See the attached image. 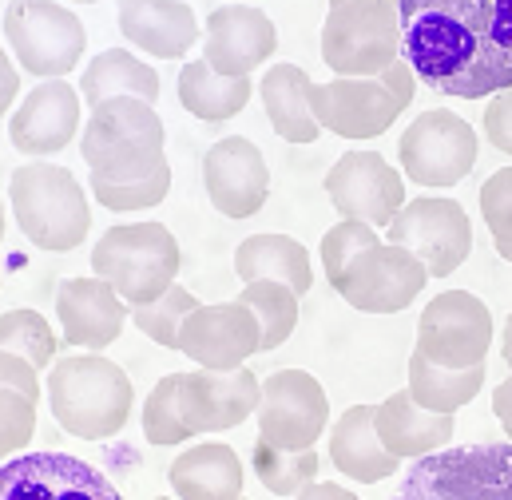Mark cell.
I'll return each mask as SVG.
<instances>
[{"instance_id": "obj_1", "label": "cell", "mask_w": 512, "mask_h": 500, "mask_svg": "<svg viewBox=\"0 0 512 500\" xmlns=\"http://www.w3.org/2000/svg\"><path fill=\"white\" fill-rule=\"evenodd\" d=\"M401 60L453 100L512 88V0H397Z\"/></svg>"}, {"instance_id": "obj_2", "label": "cell", "mask_w": 512, "mask_h": 500, "mask_svg": "<svg viewBox=\"0 0 512 500\" xmlns=\"http://www.w3.org/2000/svg\"><path fill=\"white\" fill-rule=\"evenodd\" d=\"M48 409L64 433L80 441H108L131 417L135 385L124 366L104 354H68L48 370Z\"/></svg>"}, {"instance_id": "obj_3", "label": "cell", "mask_w": 512, "mask_h": 500, "mask_svg": "<svg viewBox=\"0 0 512 500\" xmlns=\"http://www.w3.org/2000/svg\"><path fill=\"white\" fill-rule=\"evenodd\" d=\"M8 203L20 235L48 254L84 247L92 231V203L84 195V183L60 163L32 159L16 167L8 179Z\"/></svg>"}, {"instance_id": "obj_4", "label": "cell", "mask_w": 512, "mask_h": 500, "mask_svg": "<svg viewBox=\"0 0 512 500\" xmlns=\"http://www.w3.org/2000/svg\"><path fill=\"white\" fill-rule=\"evenodd\" d=\"M163 143L167 131L159 112L143 100L120 96L92 108L80 135V155L100 183H139L167 163Z\"/></svg>"}, {"instance_id": "obj_5", "label": "cell", "mask_w": 512, "mask_h": 500, "mask_svg": "<svg viewBox=\"0 0 512 500\" xmlns=\"http://www.w3.org/2000/svg\"><path fill=\"white\" fill-rule=\"evenodd\" d=\"M183 250L163 223H120L92 247V274L104 278L124 306H147L179 278Z\"/></svg>"}, {"instance_id": "obj_6", "label": "cell", "mask_w": 512, "mask_h": 500, "mask_svg": "<svg viewBox=\"0 0 512 500\" xmlns=\"http://www.w3.org/2000/svg\"><path fill=\"white\" fill-rule=\"evenodd\" d=\"M397 56V0H330L322 24V60L338 80H378Z\"/></svg>"}, {"instance_id": "obj_7", "label": "cell", "mask_w": 512, "mask_h": 500, "mask_svg": "<svg viewBox=\"0 0 512 500\" xmlns=\"http://www.w3.org/2000/svg\"><path fill=\"white\" fill-rule=\"evenodd\" d=\"M393 500H512V445L437 449L405 473Z\"/></svg>"}, {"instance_id": "obj_8", "label": "cell", "mask_w": 512, "mask_h": 500, "mask_svg": "<svg viewBox=\"0 0 512 500\" xmlns=\"http://www.w3.org/2000/svg\"><path fill=\"white\" fill-rule=\"evenodd\" d=\"M4 40L20 72L36 80H64L84 60L88 28L72 8L56 0H8Z\"/></svg>"}, {"instance_id": "obj_9", "label": "cell", "mask_w": 512, "mask_h": 500, "mask_svg": "<svg viewBox=\"0 0 512 500\" xmlns=\"http://www.w3.org/2000/svg\"><path fill=\"white\" fill-rule=\"evenodd\" d=\"M385 243L409 250L429 278H449L473 254V223L457 199L421 195L405 199V207L385 227Z\"/></svg>"}, {"instance_id": "obj_10", "label": "cell", "mask_w": 512, "mask_h": 500, "mask_svg": "<svg viewBox=\"0 0 512 500\" xmlns=\"http://www.w3.org/2000/svg\"><path fill=\"white\" fill-rule=\"evenodd\" d=\"M477 131L449 108H429L401 131L397 159L417 187H457L477 167Z\"/></svg>"}, {"instance_id": "obj_11", "label": "cell", "mask_w": 512, "mask_h": 500, "mask_svg": "<svg viewBox=\"0 0 512 500\" xmlns=\"http://www.w3.org/2000/svg\"><path fill=\"white\" fill-rule=\"evenodd\" d=\"M493 346V314L469 290L437 294L417 318V354L441 370L485 366Z\"/></svg>"}, {"instance_id": "obj_12", "label": "cell", "mask_w": 512, "mask_h": 500, "mask_svg": "<svg viewBox=\"0 0 512 500\" xmlns=\"http://www.w3.org/2000/svg\"><path fill=\"white\" fill-rule=\"evenodd\" d=\"M258 441L270 449H314L330 429V397L306 370H274L258 385Z\"/></svg>"}, {"instance_id": "obj_13", "label": "cell", "mask_w": 512, "mask_h": 500, "mask_svg": "<svg viewBox=\"0 0 512 500\" xmlns=\"http://www.w3.org/2000/svg\"><path fill=\"white\" fill-rule=\"evenodd\" d=\"M0 500H124V493L96 465L48 449L0 465Z\"/></svg>"}, {"instance_id": "obj_14", "label": "cell", "mask_w": 512, "mask_h": 500, "mask_svg": "<svg viewBox=\"0 0 512 500\" xmlns=\"http://www.w3.org/2000/svg\"><path fill=\"white\" fill-rule=\"evenodd\" d=\"M322 187L342 219L366 223L374 231H385L393 215L405 207V179L378 151H346L326 171Z\"/></svg>"}, {"instance_id": "obj_15", "label": "cell", "mask_w": 512, "mask_h": 500, "mask_svg": "<svg viewBox=\"0 0 512 500\" xmlns=\"http://www.w3.org/2000/svg\"><path fill=\"white\" fill-rule=\"evenodd\" d=\"M425 282H429V274L409 250L378 243V247L362 250L342 270L334 290L362 314H401L405 306H413V298L425 290Z\"/></svg>"}, {"instance_id": "obj_16", "label": "cell", "mask_w": 512, "mask_h": 500, "mask_svg": "<svg viewBox=\"0 0 512 500\" xmlns=\"http://www.w3.org/2000/svg\"><path fill=\"white\" fill-rule=\"evenodd\" d=\"M258 322L243 302H215V306H195L183 326H179V354H187L199 370H239L247 358L258 354Z\"/></svg>"}, {"instance_id": "obj_17", "label": "cell", "mask_w": 512, "mask_h": 500, "mask_svg": "<svg viewBox=\"0 0 512 500\" xmlns=\"http://www.w3.org/2000/svg\"><path fill=\"white\" fill-rule=\"evenodd\" d=\"M203 187L219 215L251 219L270 199V167L247 135H227L203 155Z\"/></svg>"}, {"instance_id": "obj_18", "label": "cell", "mask_w": 512, "mask_h": 500, "mask_svg": "<svg viewBox=\"0 0 512 500\" xmlns=\"http://www.w3.org/2000/svg\"><path fill=\"white\" fill-rule=\"evenodd\" d=\"M278 52L274 20L251 4H219L207 16L203 32V64L219 76L243 80Z\"/></svg>"}, {"instance_id": "obj_19", "label": "cell", "mask_w": 512, "mask_h": 500, "mask_svg": "<svg viewBox=\"0 0 512 500\" xmlns=\"http://www.w3.org/2000/svg\"><path fill=\"white\" fill-rule=\"evenodd\" d=\"M258 381L255 370L239 366L227 374L215 370H191L179 374V413L191 437L199 433H227L255 417L258 409Z\"/></svg>"}, {"instance_id": "obj_20", "label": "cell", "mask_w": 512, "mask_h": 500, "mask_svg": "<svg viewBox=\"0 0 512 500\" xmlns=\"http://www.w3.org/2000/svg\"><path fill=\"white\" fill-rule=\"evenodd\" d=\"M306 100H310L314 124L342 139H378L401 116V104L385 92L382 80H338L334 76L330 84H310Z\"/></svg>"}, {"instance_id": "obj_21", "label": "cell", "mask_w": 512, "mask_h": 500, "mask_svg": "<svg viewBox=\"0 0 512 500\" xmlns=\"http://www.w3.org/2000/svg\"><path fill=\"white\" fill-rule=\"evenodd\" d=\"M128 314L131 310L124 306V298L96 274L64 278L60 290H56L60 334L80 354H104L112 342H120V334L128 326Z\"/></svg>"}, {"instance_id": "obj_22", "label": "cell", "mask_w": 512, "mask_h": 500, "mask_svg": "<svg viewBox=\"0 0 512 500\" xmlns=\"http://www.w3.org/2000/svg\"><path fill=\"white\" fill-rule=\"evenodd\" d=\"M80 116L84 100L68 80H40L8 116V143L32 159L56 155L80 135Z\"/></svg>"}, {"instance_id": "obj_23", "label": "cell", "mask_w": 512, "mask_h": 500, "mask_svg": "<svg viewBox=\"0 0 512 500\" xmlns=\"http://www.w3.org/2000/svg\"><path fill=\"white\" fill-rule=\"evenodd\" d=\"M120 32L155 60H179L199 40V16L187 0H120Z\"/></svg>"}, {"instance_id": "obj_24", "label": "cell", "mask_w": 512, "mask_h": 500, "mask_svg": "<svg viewBox=\"0 0 512 500\" xmlns=\"http://www.w3.org/2000/svg\"><path fill=\"white\" fill-rule=\"evenodd\" d=\"M374 433H378L389 457H397V461L417 457L421 461L437 449H449L457 421L445 413H425L421 405H413V397L405 389H397L382 405H374Z\"/></svg>"}, {"instance_id": "obj_25", "label": "cell", "mask_w": 512, "mask_h": 500, "mask_svg": "<svg viewBox=\"0 0 512 500\" xmlns=\"http://www.w3.org/2000/svg\"><path fill=\"white\" fill-rule=\"evenodd\" d=\"M243 481V461L223 441L191 445L167 469V485L179 500H243Z\"/></svg>"}, {"instance_id": "obj_26", "label": "cell", "mask_w": 512, "mask_h": 500, "mask_svg": "<svg viewBox=\"0 0 512 500\" xmlns=\"http://www.w3.org/2000/svg\"><path fill=\"white\" fill-rule=\"evenodd\" d=\"M330 461L354 485H378L401 469V461L385 453L374 433V405H350L330 425Z\"/></svg>"}, {"instance_id": "obj_27", "label": "cell", "mask_w": 512, "mask_h": 500, "mask_svg": "<svg viewBox=\"0 0 512 500\" xmlns=\"http://www.w3.org/2000/svg\"><path fill=\"white\" fill-rule=\"evenodd\" d=\"M235 274L247 282H258V278H270V282H282L290 286L298 298L310 294L314 286V266H310V250L302 247L298 239L290 235H251L235 247Z\"/></svg>"}, {"instance_id": "obj_28", "label": "cell", "mask_w": 512, "mask_h": 500, "mask_svg": "<svg viewBox=\"0 0 512 500\" xmlns=\"http://www.w3.org/2000/svg\"><path fill=\"white\" fill-rule=\"evenodd\" d=\"M310 76L298 64H274L262 72L258 80V96L266 108V120L274 127V135H282L286 143H314L322 135V127L310 116Z\"/></svg>"}, {"instance_id": "obj_29", "label": "cell", "mask_w": 512, "mask_h": 500, "mask_svg": "<svg viewBox=\"0 0 512 500\" xmlns=\"http://www.w3.org/2000/svg\"><path fill=\"white\" fill-rule=\"evenodd\" d=\"M76 92H80V100L88 108H100L104 100H120V96L143 100V104L155 108V100H159V72L147 60L124 52V48H108V52L88 60L84 80H80Z\"/></svg>"}, {"instance_id": "obj_30", "label": "cell", "mask_w": 512, "mask_h": 500, "mask_svg": "<svg viewBox=\"0 0 512 500\" xmlns=\"http://www.w3.org/2000/svg\"><path fill=\"white\" fill-rule=\"evenodd\" d=\"M251 92H255L251 76L231 80V76L211 72L203 60H191V64H183V72H179V104H183L195 120H203V124L235 120V116L251 104Z\"/></svg>"}, {"instance_id": "obj_31", "label": "cell", "mask_w": 512, "mask_h": 500, "mask_svg": "<svg viewBox=\"0 0 512 500\" xmlns=\"http://www.w3.org/2000/svg\"><path fill=\"white\" fill-rule=\"evenodd\" d=\"M485 385V366L473 370H441L433 362H425L417 350L409 358V397L413 405H421L425 413H445L453 417L457 409H465Z\"/></svg>"}, {"instance_id": "obj_32", "label": "cell", "mask_w": 512, "mask_h": 500, "mask_svg": "<svg viewBox=\"0 0 512 500\" xmlns=\"http://www.w3.org/2000/svg\"><path fill=\"white\" fill-rule=\"evenodd\" d=\"M235 302H243L255 314L258 334H262L258 338V354L278 350L294 334V326H298V294L290 286H282V282H270V278L247 282Z\"/></svg>"}, {"instance_id": "obj_33", "label": "cell", "mask_w": 512, "mask_h": 500, "mask_svg": "<svg viewBox=\"0 0 512 500\" xmlns=\"http://www.w3.org/2000/svg\"><path fill=\"white\" fill-rule=\"evenodd\" d=\"M0 350L24 358V362L40 374V370H52L56 350H60V338H56L52 322H48L40 310L20 306V310L0 314Z\"/></svg>"}, {"instance_id": "obj_34", "label": "cell", "mask_w": 512, "mask_h": 500, "mask_svg": "<svg viewBox=\"0 0 512 500\" xmlns=\"http://www.w3.org/2000/svg\"><path fill=\"white\" fill-rule=\"evenodd\" d=\"M255 477L258 485L274 497H298L306 485L318 481V453L314 449H302V453H290V449H270L266 441H255Z\"/></svg>"}, {"instance_id": "obj_35", "label": "cell", "mask_w": 512, "mask_h": 500, "mask_svg": "<svg viewBox=\"0 0 512 500\" xmlns=\"http://www.w3.org/2000/svg\"><path fill=\"white\" fill-rule=\"evenodd\" d=\"M199 306V298L187 290V286H171L167 294H159L155 302H147V306H131V322H135V330L143 334V338H151L155 346H163V350H175L179 346V326H183V318L191 314Z\"/></svg>"}, {"instance_id": "obj_36", "label": "cell", "mask_w": 512, "mask_h": 500, "mask_svg": "<svg viewBox=\"0 0 512 500\" xmlns=\"http://www.w3.org/2000/svg\"><path fill=\"white\" fill-rule=\"evenodd\" d=\"M143 437H147V445H159V449H175V445L191 441V429L183 425V413H179V374L159 377L155 389L147 393Z\"/></svg>"}, {"instance_id": "obj_37", "label": "cell", "mask_w": 512, "mask_h": 500, "mask_svg": "<svg viewBox=\"0 0 512 500\" xmlns=\"http://www.w3.org/2000/svg\"><path fill=\"white\" fill-rule=\"evenodd\" d=\"M92 187V199L108 211H147V207H159L171 191V163H163L155 175L139 179V183H100V179H88Z\"/></svg>"}, {"instance_id": "obj_38", "label": "cell", "mask_w": 512, "mask_h": 500, "mask_svg": "<svg viewBox=\"0 0 512 500\" xmlns=\"http://www.w3.org/2000/svg\"><path fill=\"white\" fill-rule=\"evenodd\" d=\"M382 243V235L374 231V227H366V223H354V219H342V223H334L326 235H322V270H326V278H330V286L342 278V270L362 254V250L378 247Z\"/></svg>"}, {"instance_id": "obj_39", "label": "cell", "mask_w": 512, "mask_h": 500, "mask_svg": "<svg viewBox=\"0 0 512 500\" xmlns=\"http://www.w3.org/2000/svg\"><path fill=\"white\" fill-rule=\"evenodd\" d=\"M36 437V405L16 389H0V461L20 457Z\"/></svg>"}, {"instance_id": "obj_40", "label": "cell", "mask_w": 512, "mask_h": 500, "mask_svg": "<svg viewBox=\"0 0 512 500\" xmlns=\"http://www.w3.org/2000/svg\"><path fill=\"white\" fill-rule=\"evenodd\" d=\"M481 219L493 231V243L512 247V167H501L481 187Z\"/></svg>"}, {"instance_id": "obj_41", "label": "cell", "mask_w": 512, "mask_h": 500, "mask_svg": "<svg viewBox=\"0 0 512 500\" xmlns=\"http://www.w3.org/2000/svg\"><path fill=\"white\" fill-rule=\"evenodd\" d=\"M485 139L497 151L512 155V88L489 96V104H485Z\"/></svg>"}, {"instance_id": "obj_42", "label": "cell", "mask_w": 512, "mask_h": 500, "mask_svg": "<svg viewBox=\"0 0 512 500\" xmlns=\"http://www.w3.org/2000/svg\"><path fill=\"white\" fill-rule=\"evenodd\" d=\"M0 389H16V393L28 397L32 405H36L40 393H44L40 374H36L24 358H16V354H8V350H0Z\"/></svg>"}, {"instance_id": "obj_43", "label": "cell", "mask_w": 512, "mask_h": 500, "mask_svg": "<svg viewBox=\"0 0 512 500\" xmlns=\"http://www.w3.org/2000/svg\"><path fill=\"white\" fill-rule=\"evenodd\" d=\"M378 80L385 84V92H389V96H393V100L401 104V112H405V108L413 104V96H417V76H413V68H409V64L401 60V56H397V60H393V64L385 68Z\"/></svg>"}, {"instance_id": "obj_44", "label": "cell", "mask_w": 512, "mask_h": 500, "mask_svg": "<svg viewBox=\"0 0 512 500\" xmlns=\"http://www.w3.org/2000/svg\"><path fill=\"white\" fill-rule=\"evenodd\" d=\"M16 96H20V72H16L12 56H8V52H4V44H0V116H8V112H12Z\"/></svg>"}, {"instance_id": "obj_45", "label": "cell", "mask_w": 512, "mask_h": 500, "mask_svg": "<svg viewBox=\"0 0 512 500\" xmlns=\"http://www.w3.org/2000/svg\"><path fill=\"white\" fill-rule=\"evenodd\" d=\"M493 413H497V421H501V429H505V437H509L512 445V377H505L493 389Z\"/></svg>"}, {"instance_id": "obj_46", "label": "cell", "mask_w": 512, "mask_h": 500, "mask_svg": "<svg viewBox=\"0 0 512 500\" xmlns=\"http://www.w3.org/2000/svg\"><path fill=\"white\" fill-rule=\"evenodd\" d=\"M294 500H362V497H354L346 485H326V481H314V485H306V489H302Z\"/></svg>"}, {"instance_id": "obj_47", "label": "cell", "mask_w": 512, "mask_h": 500, "mask_svg": "<svg viewBox=\"0 0 512 500\" xmlns=\"http://www.w3.org/2000/svg\"><path fill=\"white\" fill-rule=\"evenodd\" d=\"M501 358H505L509 377H512V314H509V322H505V334H501Z\"/></svg>"}, {"instance_id": "obj_48", "label": "cell", "mask_w": 512, "mask_h": 500, "mask_svg": "<svg viewBox=\"0 0 512 500\" xmlns=\"http://www.w3.org/2000/svg\"><path fill=\"white\" fill-rule=\"evenodd\" d=\"M497 254H501L505 262H512V247H505V243H497Z\"/></svg>"}, {"instance_id": "obj_49", "label": "cell", "mask_w": 512, "mask_h": 500, "mask_svg": "<svg viewBox=\"0 0 512 500\" xmlns=\"http://www.w3.org/2000/svg\"><path fill=\"white\" fill-rule=\"evenodd\" d=\"M0 243H4V199H0Z\"/></svg>"}, {"instance_id": "obj_50", "label": "cell", "mask_w": 512, "mask_h": 500, "mask_svg": "<svg viewBox=\"0 0 512 500\" xmlns=\"http://www.w3.org/2000/svg\"><path fill=\"white\" fill-rule=\"evenodd\" d=\"M76 4H100V0H76Z\"/></svg>"}, {"instance_id": "obj_51", "label": "cell", "mask_w": 512, "mask_h": 500, "mask_svg": "<svg viewBox=\"0 0 512 500\" xmlns=\"http://www.w3.org/2000/svg\"><path fill=\"white\" fill-rule=\"evenodd\" d=\"M155 500H171V497H155Z\"/></svg>"}, {"instance_id": "obj_52", "label": "cell", "mask_w": 512, "mask_h": 500, "mask_svg": "<svg viewBox=\"0 0 512 500\" xmlns=\"http://www.w3.org/2000/svg\"><path fill=\"white\" fill-rule=\"evenodd\" d=\"M0 282H4V278H0Z\"/></svg>"}, {"instance_id": "obj_53", "label": "cell", "mask_w": 512, "mask_h": 500, "mask_svg": "<svg viewBox=\"0 0 512 500\" xmlns=\"http://www.w3.org/2000/svg\"><path fill=\"white\" fill-rule=\"evenodd\" d=\"M243 500H247V497H243Z\"/></svg>"}]
</instances>
